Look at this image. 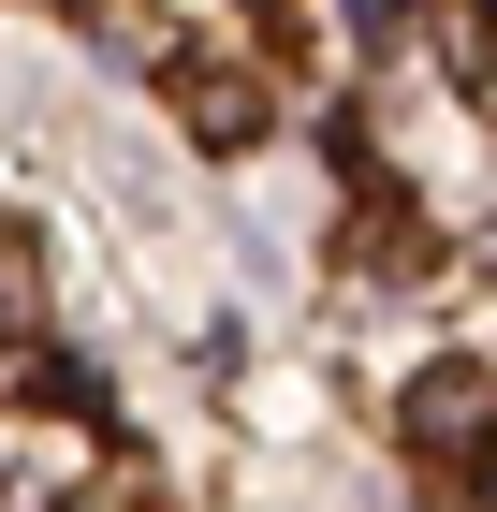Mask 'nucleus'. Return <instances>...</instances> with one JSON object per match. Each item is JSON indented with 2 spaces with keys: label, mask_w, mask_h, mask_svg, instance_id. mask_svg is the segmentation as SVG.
<instances>
[{
  "label": "nucleus",
  "mask_w": 497,
  "mask_h": 512,
  "mask_svg": "<svg viewBox=\"0 0 497 512\" xmlns=\"http://www.w3.org/2000/svg\"><path fill=\"white\" fill-rule=\"evenodd\" d=\"M15 308H44V235H30V220H0V322H15Z\"/></svg>",
  "instance_id": "obj_4"
},
{
  "label": "nucleus",
  "mask_w": 497,
  "mask_h": 512,
  "mask_svg": "<svg viewBox=\"0 0 497 512\" xmlns=\"http://www.w3.org/2000/svg\"><path fill=\"white\" fill-rule=\"evenodd\" d=\"M176 118H191V147H249V132H264V74H249L234 44H191V59H176Z\"/></svg>",
  "instance_id": "obj_2"
},
{
  "label": "nucleus",
  "mask_w": 497,
  "mask_h": 512,
  "mask_svg": "<svg viewBox=\"0 0 497 512\" xmlns=\"http://www.w3.org/2000/svg\"><path fill=\"white\" fill-rule=\"evenodd\" d=\"M424 44H439V74H454V88H483V74H497V30L468 15V0H439V15H424Z\"/></svg>",
  "instance_id": "obj_3"
},
{
  "label": "nucleus",
  "mask_w": 497,
  "mask_h": 512,
  "mask_svg": "<svg viewBox=\"0 0 497 512\" xmlns=\"http://www.w3.org/2000/svg\"><path fill=\"white\" fill-rule=\"evenodd\" d=\"M395 439H410L424 469H468V454L497 439V381H483V366H424L410 410H395Z\"/></svg>",
  "instance_id": "obj_1"
}]
</instances>
